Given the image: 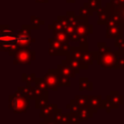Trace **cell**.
<instances>
[]
</instances>
